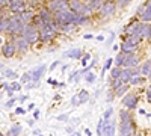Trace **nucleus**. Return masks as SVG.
Returning a JSON list of instances; mask_svg holds the SVG:
<instances>
[{
    "instance_id": "1",
    "label": "nucleus",
    "mask_w": 151,
    "mask_h": 136,
    "mask_svg": "<svg viewBox=\"0 0 151 136\" xmlns=\"http://www.w3.org/2000/svg\"><path fill=\"white\" fill-rule=\"evenodd\" d=\"M24 26H26V24L20 20V15L15 14V15H12V17L8 18V29H6V32H9V33H21Z\"/></svg>"
},
{
    "instance_id": "2",
    "label": "nucleus",
    "mask_w": 151,
    "mask_h": 136,
    "mask_svg": "<svg viewBox=\"0 0 151 136\" xmlns=\"http://www.w3.org/2000/svg\"><path fill=\"white\" fill-rule=\"evenodd\" d=\"M21 35H23V38L26 40L29 44H35L38 41V38H40V32H38V29L33 26V24H30V23L24 26Z\"/></svg>"
},
{
    "instance_id": "3",
    "label": "nucleus",
    "mask_w": 151,
    "mask_h": 136,
    "mask_svg": "<svg viewBox=\"0 0 151 136\" xmlns=\"http://www.w3.org/2000/svg\"><path fill=\"white\" fill-rule=\"evenodd\" d=\"M70 9L74 12V14H77V15H86V14H89V12L92 11L89 5H86L83 2H79V0H71L70 2Z\"/></svg>"
},
{
    "instance_id": "4",
    "label": "nucleus",
    "mask_w": 151,
    "mask_h": 136,
    "mask_svg": "<svg viewBox=\"0 0 151 136\" xmlns=\"http://www.w3.org/2000/svg\"><path fill=\"white\" fill-rule=\"evenodd\" d=\"M139 42H141V38H137V36H133V35H130L127 40H125V42L121 45V48H122V52L124 53H127V52H132V50H134V48L139 45Z\"/></svg>"
},
{
    "instance_id": "5",
    "label": "nucleus",
    "mask_w": 151,
    "mask_h": 136,
    "mask_svg": "<svg viewBox=\"0 0 151 136\" xmlns=\"http://www.w3.org/2000/svg\"><path fill=\"white\" fill-rule=\"evenodd\" d=\"M52 14L59 12L62 9H67V0H50L48 2V8H47Z\"/></svg>"
},
{
    "instance_id": "6",
    "label": "nucleus",
    "mask_w": 151,
    "mask_h": 136,
    "mask_svg": "<svg viewBox=\"0 0 151 136\" xmlns=\"http://www.w3.org/2000/svg\"><path fill=\"white\" fill-rule=\"evenodd\" d=\"M142 24L144 23H132L130 26L125 29V33L129 35H133V36H137V38H142Z\"/></svg>"
},
{
    "instance_id": "7",
    "label": "nucleus",
    "mask_w": 151,
    "mask_h": 136,
    "mask_svg": "<svg viewBox=\"0 0 151 136\" xmlns=\"http://www.w3.org/2000/svg\"><path fill=\"white\" fill-rule=\"evenodd\" d=\"M38 32H40V38H38V40H41V41H50L55 36V33H56V30L52 29L50 26H47V24H45L42 29L38 30Z\"/></svg>"
},
{
    "instance_id": "8",
    "label": "nucleus",
    "mask_w": 151,
    "mask_h": 136,
    "mask_svg": "<svg viewBox=\"0 0 151 136\" xmlns=\"http://www.w3.org/2000/svg\"><path fill=\"white\" fill-rule=\"evenodd\" d=\"M119 135H121V136H133V126H132V121H130V119L121 121Z\"/></svg>"
},
{
    "instance_id": "9",
    "label": "nucleus",
    "mask_w": 151,
    "mask_h": 136,
    "mask_svg": "<svg viewBox=\"0 0 151 136\" xmlns=\"http://www.w3.org/2000/svg\"><path fill=\"white\" fill-rule=\"evenodd\" d=\"M17 53V48H15V44L12 42V41H8L6 44H3V47H2V55L5 56V58H12Z\"/></svg>"
},
{
    "instance_id": "10",
    "label": "nucleus",
    "mask_w": 151,
    "mask_h": 136,
    "mask_svg": "<svg viewBox=\"0 0 151 136\" xmlns=\"http://www.w3.org/2000/svg\"><path fill=\"white\" fill-rule=\"evenodd\" d=\"M115 127H116V122H115V121L104 119L103 135H104V136H115Z\"/></svg>"
},
{
    "instance_id": "11",
    "label": "nucleus",
    "mask_w": 151,
    "mask_h": 136,
    "mask_svg": "<svg viewBox=\"0 0 151 136\" xmlns=\"http://www.w3.org/2000/svg\"><path fill=\"white\" fill-rule=\"evenodd\" d=\"M100 12H101L103 17H110V15H113V14H115V3H113V2L104 3L101 8H100Z\"/></svg>"
},
{
    "instance_id": "12",
    "label": "nucleus",
    "mask_w": 151,
    "mask_h": 136,
    "mask_svg": "<svg viewBox=\"0 0 151 136\" xmlns=\"http://www.w3.org/2000/svg\"><path fill=\"white\" fill-rule=\"evenodd\" d=\"M137 64H139V60H137V58H136L134 55L129 53V55H125V56H124L122 65H124L125 68H132V67H136Z\"/></svg>"
},
{
    "instance_id": "13",
    "label": "nucleus",
    "mask_w": 151,
    "mask_h": 136,
    "mask_svg": "<svg viewBox=\"0 0 151 136\" xmlns=\"http://www.w3.org/2000/svg\"><path fill=\"white\" fill-rule=\"evenodd\" d=\"M124 106H127L129 109H134L136 104H137V97L134 94H127L124 97V100H122Z\"/></svg>"
},
{
    "instance_id": "14",
    "label": "nucleus",
    "mask_w": 151,
    "mask_h": 136,
    "mask_svg": "<svg viewBox=\"0 0 151 136\" xmlns=\"http://www.w3.org/2000/svg\"><path fill=\"white\" fill-rule=\"evenodd\" d=\"M139 14H141V18H142L144 21H150V20H151V0H148L147 5H145L144 8H141Z\"/></svg>"
},
{
    "instance_id": "15",
    "label": "nucleus",
    "mask_w": 151,
    "mask_h": 136,
    "mask_svg": "<svg viewBox=\"0 0 151 136\" xmlns=\"http://www.w3.org/2000/svg\"><path fill=\"white\" fill-rule=\"evenodd\" d=\"M24 8H26V5H24V2L23 0H11L9 2V9L12 11V12H21V11H24Z\"/></svg>"
},
{
    "instance_id": "16",
    "label": "nucleus",
    "mask_w": 151,
    "mask_h": 136,
    "mask_svg": "<svg viewBox=\"0 0 151 136\" xmlns=\"http://www.w3.org/2000/svg\"><path fill=\"white\" fill-rule=\"evenodd\" d=\"M15 48L18 50V53H24V52H27V48H29V42L23 38V36H20V38L15 40Z\"/></svg>"
},
{
    "instance_id": "17",
    "label": "nucleus",
    "mask_w": 151,
    "mask_h": 136,
    "mask_svg": "<svg viewBox=\"0 0 151 136\" xmlns=\"http://www.w3.org/2000/svg\"><path fill=\"white\" fill-rule=\"evenodd\" d=\"M44 71H45V65H40L38 68H35V70H32L29 74H30V80H33V82H38L41 77H42V74H44Z\"/></svg>"
},
{
    "instance_id": "18",
    "label": "nucleus",
    "mask_w": 151,
    "mask_h": 136,
    "mask_svg": "<svg viewBox=\"0 0 151 136\" xmlns=\"http://www.w3.org/2000/svg\"><path fill=\"white\" fill-rule=\"evenodd\" d=\"M18 15H20V20H21L24 24H29V23L33 20V15H32L30 11H21Z\"/></svg>"
},
{
    "instance_id": "19",
    "label": "nucleus",
    "mask_w": 151,
    "mask_h": 136,
    "mask_svg": "<svg viewBox=\"0 0 151 136\" xmlns=\"http://www.w3.org/2000/svg\"><path fill=\"white\" fill-rule=\"evenodd\" d=\"M40 17L45 21V24L50 21V20H53V14H52V12H50L47 8H44V9H41V12H40Z\"/></svg>"
},
{
    "instance_id": "20",
    "label": "nucleus",
    "mask_w": 151,
    "mask_h": 136,
    "mask_svg": "<svg viewBox=\"0 0 151 136\" xmlns=\"http://www.w3.org/2000/svg\"><path fill=\"white\" fill-rule=\"evenodd\" d=\"M130 77H132V71H130L129 68L122 70V71H121V74H119V79H121V82H122V83H127V82L130 80Z\"/></svg>"
},
{
    "instance_id": "21",
    "label": "nucleus",
    "mask_w": 151,
    "mask_h": 136,
    "mask_svg": "<svg viewBox=\"0 0 151 136\" xmlns=\"http://www.w3.org/2000/svg\"><path fill=\"white\" fill-rule=\"evenodd\" d=\"M65 56L67 58H71V59H79L82 56V50H80V48H73V50H70V52L65 53Z\"/></svg>"
},
{
    "instance_id": "22",
    "label": "nucleus",
    "mask_w": 151,
    "mask_h": 136,
    "mask_svg": "<svg viewBox=\"0 0 151 136\" xmlns=\"http://www.w3.org/2000/svg\"><path fill=\"white\" fill-rule=\"evenodd\" d=\"M20 133H21V126H20V124H14V126L8 130L6 136H18Z\"/></svg>"
},
{
    "instance_id": "23",
    "label": "nucleus",
    "mask_w": 151,
    "mask_h": 136,
    "mask_svg": "<svg viewBox=\"0 0 151 136\" xmlns=\"http://www.w3.org/2000/svg\"><path fill=\"white\" fill-rule=\"evenodd\" d=\"M142 36L147 40L151 38V24H145V23L142 24Z\"/></svg>"
},
{
    "instance_id": "24",
    "label": "nucleus",
    "mask_w": 151,
    "mask_h": 136,
    "mask_svg": "<svg viewBox=\"0 0 151 136\" xmlns=\"http://www.w3.org/2000/svg\"><path fill=\"white\" fill-rule=\"evenodd\" d=\"M88 21H89V18L85 17V15H76V18H74L73 24H86Z\"/></svg>"
},
{
    "instance_id": "25",
    "label": "nucleus",
    "mask_w": 151,
    "mask_h": 136,
    "mask_svg": "<svg viewBox=\"0 0 151 136\" xmlns=\"http://www.w3.org/2000/svg\"><path fill=\"white\" fill-rule=\"evenodd\" d=\"M3 76L5 77H9V79H17L18 77V74L15 73V71H12V70H3Z\"/></svg>"
},
{
    "instance_id": "26",
    "label": "nucleus",
    "mask_w": 151,
    "mask_h": 136,
    "mask_svg": "<svg viewBox=\"0 0 151 136\" xmlns=\"http://www.w3.org/2000/svg\"><path fill=\"white\" fill-rule=\"evenodd\" d=\"M127 89H129V88H127V85H125V83H121L118 88H116V95H124Z\"/></svg>"
},
{
    "instance_id": "27",
    "label": "nucleus",
    "mask_w": 151,
    "mask_h": 136,
    "mask_svg": "<svg viewBox=\"0 0 151 136\" xmlns=\"http://www.w3.org/2000/svg\"><path fill=\"white\" fill-rule=\"evenodd\" d=\"M9 89H11L12 92H17V91H20V89H21V83H18V82L11 83V85H9Z\"/></svg>"
},
{
    "instance_id": "28",
    "label": "nucleus",
    "mask_w": 151,
    "mask_h": 136,
    "mask_svg": "<svg viewBox=\"0 0 151 136\" xmlns=\"http://www.w3.org/2000/svg\"><path fill=\"white\" fill-rule=\"evenodd\" d=\"M103 127H104V119H103V118H100V121H98V127H97V133H98V136H101V135H103Z\"/></svg>"
},
{
    "instance_id": "29",
    "label": "nucleus",
    "mask_w": 151,
    "mask_h": 136,
    "mask_svg": "<svg viewBox=\"0 0 151 136\" xmlns=\"http://www.w3.org/2000/svg\"><path fill=\"white\" fill-rule=\"evenodd\" d=\"M124 56H125V53H124V52H122V53H119V55L116 56V59H115V67H119V65H122Z\"/></svg>"
},
{
    "instance_id": "30",
    "label": "nucleus",
    "mask_w": 151,
    "mask_h": 136,
    "mask_svg": "<svg viewBox=\"0 0 151 136\" xmlns=\"http://www.w3.org/2000/svg\"><path fill=\"white\" fill-rule=\"evenodd\" d=\"M150 68H151V60H147V62L144 64V67L141 68V71H142L144 74H147V76H148V73H150Z\"/></svg>"
},
{
    "instance_id": "31",
    "label": "nucleus",
    "mask_w": 151,
    "mask_h": 136,
    "mask_svg": "<svg viewBox=\"0 0 151 136\" xmlns=\"http://www.w3.org/2000/svg\"><path fill=\"white\" fill-rule=\"evenodd\" d=\"M88 97H89V95H88V92H86V91H82V92L79 94V100H80V103H86V101H88Z\"/></svg>"
},
{
    "instance_id": "32",
    "label": "nucleus",
    "mask_w": 151,
    "mask_h": 136,
    "mask_svg": "<svg viewBox=\"0 0 151 136\" xmlns=\"http://www.w3.org/2000/svg\"><path fill=\"white\" fill-rule=\"evenodd\" d=\"M119 74H121L119 67H115V68L112 70V77H113V79H118V77H119Z\"/></svg>"
},
{
    "instance_id": "33",
    "label": "nucleus",
    "mask_w": 151,
    "mask_h": 136,
    "mask_svg": "<svg viewBox=\"0 0 151 136\" xmlns=\"http://www.w3.org/2000/svg\"><path fill=\"white\" fill-rule=\"evenodd\" d=\"M91 9H98V8H101V0H94V2L89 5Z\"/></svg>"
},
{
    "instance_id": "34",
    "label": "nucleus",
    "mask_w": 151,
    "mask_h": 136,
    "mask_svg": "<svg viewBox=\"0 0 151 136\" xmlns=\"http://www.w3.org/2000/svg\"><path fill=\"white\" fill-rule=\"evenodd\" d=\"M130 83H133V85H137V83H141L142 82V79L141 77H137V76H134V74H133V76L130 77V80H129Z\"/></svg>"
},
{
    "instance_id": "35",
    "label": "nucleus",
    "mask_w": 151,
    "mask_h": 136,
    "mask_svg": "<svg viewBox=\"0 0 151 136\" xmlns=\"http://www.w3.org/2000/svg\"><path fill=\"white\" fill-rule=\"evenodd\" d=\"M119 117H121V121H125V119H130V115L125 112V110H121L119 112Z\"/></svg>"
},
{
    "instance_id": "36",
    "label": "nucleus",
    "mask_w": 151,
    "mask_h": 136,
    "mask_svg": "<svg viewBox=\"0 0 151 136\" xmlns=\"http://www.w3.org/2000/svg\"><path fill=\"white\" fill-rule=\"evenodd\" d=\"M30 80V74L29 73H24L23 76H21V83H27Z\"/></svg>"
},
{
    "instance_id": "37",
    "label": "nucleus",
    "mask_w": 151,
    "mask_h": 136,
    "mask_svg": "<svg viewBox=\"0 0 151 136\" xmlns=\"http://www.w3.org/2000/svg\"><path fill=\"white\" fill-rule=\"evenodd\" d=\"M86 82H88V83H94V82H95V76H94L92 73L86 74Z\"/></svg>"
},
{
    "instance_id": "38",
    "label": "nucleus",
    "mask_w": 151,
    "mask_h": 136,
    "mask_svg": "<svg viewBox=\"0 0 151 136\" xmlns=\"http://www.w3.org/2000/svg\"><path fill=\"white\" fill-rule=\"evenodd\" d=\"M89 58H91V55H89V53L85 55V56L82 58V65H86V64H88V60H89Z\"/></svg>"
},
{
    "instance_id": "39",
    "label": "nucleus",
    "mask_w": 151,
    "mask_h": 136,
    "mask_svg": "<svg viewBox=\"0 0 151 136\" xmlns=\"http://www.w3.org/2000/svg\"><path fill=\"white\" fill-rule=\"evenodd\" d=\"M110 65H112V59H107V62H106V65H104V68H103L101 74H104V71H106V70H109V68H110Z\"/></svg>"
},
{
    "instance_id": "40",
    "label": "nucleus",
    "mask_w": 151,
    "mask_h": 136,
    "mask_svg": "<svg viewBox=\"0 0 151 136\" xmlns=\"http://www.w3.org/2000/svg\"><path fill=\"white\" fill-rule=\"evenodd\" d=\"M121 83H122V82H121V79H119V77H118V79H113V88L116 89V88H118V86H119Z\"/></svg>"
},
{
    "instance_id": "41",
    "label": "nucleus",
    "mask_w": 151,
    "mask_h": 136,
    "mask_svg": "<svg viewBox=\"0 0 151 136\" xmlns=\"http://www.w3.org/2000/svg\"><path fill=\"white\" fill-rule=\"evenodd\" d=\"M112 112H113L112 109H107V110H106V114H104V117H103V119H109L110 115H112Z\"/></svg>"
},
{
    "instance_id": "42",
    "label": "nucleus",
    "mask_w": 151,
    "mask_h": 136,
    "mask_svg": "<svg viewBox=\"0 0 151 136\" xmlns=\"http://www.w3.org/2000/svg\"><path fill=\"white\" fill-rule=\"evenodd\" d=\"M71 101H73V104H74V106H76V104H79V103H80V100H79V94H77V95H74Z\"/></svg>"
},
{
    "instance_id": "43",
    "label": "nucleus",
    "mask_w": 151,
    "mask_h": 136,
    "mask_svg": "<svg viewBox=\"0 0 151 136\" xmlns=\"http://www.w3.org/2000/svg\"><path fill=\"white\" fill-rule=\"evenodd\" d=\"M15 101H17V100H15V98H12V100H9V101L6 103V107H8V109H9V107H12V106H14V104H15Z\"/></svg>"
},
{
    "instance_id": "44",
    "label": "nucleus",
    "mask_w": 151,
    "mask_h": 136,
    "mask_svg": "<svg viewBox=\"0 0 151 136\" xmlns=\"http://www.w3.org/2000/svg\"><path fill=\"white\" fill-rule=\"evenodd\" d=\"M147 98H148V103H151V86L147 89Z\"/></svg>"
},
{
    "instance_id": "45",
    "label": "nucleus",
    "mask_w": 151,
    "mask_h": 136,
    "mask_svg": "<svg viewBox=\"0 0 151 136\" xmlns=\"http://www.w3.org/2000/svg\"><path fill=\"white\" fill-rule=\"evenodd\" d=\"M116 3L121 5V6H124V5H127V3H129V0H116Z\"/></svg>"
},
{
    "instance_id": "46",
    "label": "nucleus",
    "mask_w": 151,
    "mask_h": 136,
    "mask_svg": "<svg viewBox=\"0 0 151 136\" xmlns=\"http://www.w3.org/2000/svg\"><path fill=\"white\" fill-rule=\"evenodd\" d=\"M15 114H18V115H23V114H24V109H23V107H17Z\"/></svg>"
},
{
    "instance_id": "47",
    "label": "nucleus",
    "mask_w": 151,
    "mask_h": 136,
    "mask_svg": "<svg viewBox=\"0 0 151 136\" xmlns=\"http://www.w3.org/2000/svg\"><path fill=\"white\" fill-rule=\"evenodd\" d=\"M35 118H40V110H35V114H33Z\"/></svg>"
},
{
    "instance_id": "48",
    "label": "nucleus",
    "mask_w": 151,
    "mask_h": 136,
    "mask_svg": "<svg viewBox=\"0 0 151 136\" xmlns=\"http://www.w3.org/2000/svg\"><path fill=\"white\" fill-rule=\"evenodd\" d=\"M94 2V0H83V3H86V5H91Z\"/></svg>"
},
{
    "instance_id": "49",
    "label": "nucleus",
    "mask_w": 151,
    "mask_h": 136,
    "mask_svg": "<svg viewBox=\"0 0 151 136\" xmlns=\"http://www.w3.org/2000/svg\"><path fill=\"white\" fill-rule=\"evenodd\" d=\"M56 67H58V62H53V65H52V67H50V68H52V70H55Z\"/></svg>"
},
{
    "instance_id": "50",
    "label": "nucleus",
    "mask_w": 151,
    "mask_h": 136,
    "mask_svg": "<svg viewBox=\"0 0 151 136\" xmlns=\"http://www.w3.org/2000/svg\"><path fill=\"white\" fill-rule=\"evenodd\" d=\"M58 119H60V121H62V119H67V117H65V115H62V117H58Z\"/></svg>"
},
{
    "instance_id": "51",
    "label": "nucleus",
    "mask_w": 151,
    "mask_h": 136,
    "mask_svg": "<svg viewBox=\"0 0 151 136\" xmlns=\"http://www.w3.org/2000/svg\"><path fill=\"white\" fill-rule=\"evenodd\" d=\"M2 11H3V6H2V5H0V15H2Z\"/></svg>"
},
{
    "instance_id": "52",
    "label": "nucleus",
    "mask_w": 151,
    "mask_h": 136,
    "mask_svg": "<svg viewBox=\"0 0 151 136\" xmlns=\"http://www.w3.org/2000/svg\"><path fill=\"white\" fill-rule=\"evenodd\" d=\"M71 136H80V135H79V133H73Z\"/></svg>"
},
{
    "instance_id": "53",
    "label": "nucleus",
    "mask_w": 151,
    "mask_h": 136,
    "mask_svg": "<svg viewBox=\"0 0 151 136\" xmlns=\"http://www.w3.org/2000/svg\"><path fill=\"white\" fill-rule=\"evenodd\" d=\"M148 77L151 79V68H150V73H148Z\"/></svg>"
},
{
    "instance_id": "54",
    "label": "nucleus",
    "mask_w": 151,
    "mask_h": 136,
    "mask_svg": "<svg viewBox=\"0 0 151 136\" xmlns=\"http://www.w3.org/2000/svg\"><path fill=\"white\" fill-rule=\"evenodd\" d=\"M0 136H3V135H2V133H0Z\"/></svg>"
},
{
    "instance_id": "55",
    "label": "nucleus",
    "mask_w": 151,
    "mask_h": 136,
    "mask_svg": "<svg viewBox=\"0 0 151 136\" xmlns=\"http://www.w3.org/2000/svg\"><path fill=\"white\" fill-rule=\"evenodd\" d=\"M38 136H42V135H38Z\"/></svg>"
},
{
    "instance_id": "56",
    "label": "nucleus",
    "mask_w": 151,
    "mask_h": 136,
    "mask_svg": "<svg viewBox=\"0 0 151 136\" xmlns=\"http://www.w3.org/2000/svg\"><path fill=\"white\" fill-rule=\"evenodd\" d=\"M136 136H141V135H136Z\"/></svg>"
},
{
    "instance_id": "57",
    "label": "nucleus",
    "mask_w": 151,
    "mask_h": 136,
    "mask_svg": "<svg viewBox=\"0 0 151 136\" xmlns=\"http://www.w3.org/2000/svg\"><path fill=\"white\" fill-rule=\"evenodd\" d=\"M0 97H2V95H0Z\"/></svg>"
},
{
    "instance_id": "58",
    "label": "nucleus",
    "mask_w": 151,
    "mask_h": 136,
    "mask_svg": "<svg viewBox=\"0 0 151 136\" xmlns=\"http://www.w3.org/2000/svg\"><path fill=\"white\" fill-rule=\"evenodd\" d=\"M0 79H2V77H0Z\"/></svg>"
}]
</instances>
